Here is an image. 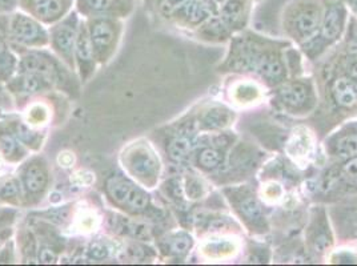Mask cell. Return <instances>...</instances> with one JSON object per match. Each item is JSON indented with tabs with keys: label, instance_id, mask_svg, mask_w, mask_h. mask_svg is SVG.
I'll return each instance as SVG.
<instances>
[{
	"label": "cell",
	"instance_id": "obj_36",
	"mask_svg": "<svg viewBox=\"0 0 357 266\" xmlns=\"http://www.w3.org/2000/svg\"><path fill=\"white\" fill-rule=\"evenodd\" d=\"M283 187L279 185V184H276V182H269L268 185H266V187L263 188V196H264V198H266L267 201H272V203L280 200L282 196H283Z\"/></svg>",
	"mask_w": 357,
	"mask_h": 266
},
{
	"label": "cell",
	"instance_id": "obj_40",
	"mask_svg": "<svg viewBox=\"0 0 357 266\" xmlns=\"http://www.w3.org/2000/svg\"><path fill=\"white\" fill-rule=\"evenodd\" d=\"M19 8V0H0V13H11Z\"/></svg>",
	"mask_w": 357,
	"mask_h": 266
},
{
	"label": "cell",
	"instance_id": "obj_20",
	"mask_svg": "<svg viewBox=\"0 0 357 266\" xmlns=\"http://www.w3.org/2000/svg\"><path fill=\"white\" fill-rule=\"evenodd\" d=\"M253 3V0H227L219 7V16L232 32L243 30L248 24Z\"/></svg>",
	"mask_w": 357,
	"mask_h": 266
},
{
	"label": "cell",
	"instance_id": "obj_21",
	"mask_svg": "<svg viewBox=\"0 0 357 266\" xmlns=\"http://www.w3.org/2000/svg\"><path fill=\"white\" fill-rule=\"evenodd\" d=\"M314 141L312 133L304 127L295 128L285 144L287 155L298 164L305 165L312 157Z\"/></svg>",
	"mask_w": 357,
	"mask_h": 266
},
{
	"label": "cell",
	"instance_id": "obj_14",
	"mask_svg": "<svg viewBox=\"0 0 357 266\" xmlns=\"http://www.w3.org/2000/svg\"><path fill=\"white\" fill-rule=\"evenodd\" d=\"M244 63H247V68L256 71L268 83L284 81L285 68L280 55L276 51L248 49L244 56Z\"/></svg>",
	"mask_w": 357,
	"mask_h": 266
},
{
	"label": "cell",
	"instance_id": "obj_30",
	"mask_svg": "<svg viewBox=\"0 0 357 266\" xmlns=\"http://www.w3.org/2000/svg\"><path fill=\"white\" fill-rule=\"evenodd\" d=\"M231 99L240 105L257 103L261 99V89L251 81H240L231 89Z\"/></svg>",
	"mask_w": 357,
	"mask_h": 266
},
{
	"label": "cell",
	"instance_id": "obj_13",
	"mask_svg": "<svg viewBox=\"0 0 357 266\" xmlns=\"http://www.w3.org/2000/svg\"><path fill=\"white\" fill-rule=\"evenodd\" d=\"M99 67L100 65L96 59L93 45L91 43L86 20L82 17L76 45H75V71L79 77L80 84L86 86L95 76Z\"/></svg>",
	"mask_w": 357,
	"mask_h": 266
},
{
	"label": "cell",
	"instance_id": "obj_7",
	"mask_svg": "<svg viewBox=\"0 0 357 266\" xmlns=\"http://www.w3.org/2000/svg\"><path fill=\"white\" fill-rule=\"evenodd\" d=\"M84 20L98 63L100 67H105L115 59L119 51L126 20L115 17H89Z\"/></svg>",
	"mask_w": 357,
	"mask_h": 266
},
{
	"label": "cell",
	"instance_id": "obj_37",
	"mask_svg": "<svg viewBox=\"0 0 357 266\" xmlns=\"http://www.w3.org/2000/svg\"><path fill=\"white\" fill-rule=\"evenodd\" d=\"M89 253L92 258L100 260V258L107 257V254L109 253V248L105 247L102 241H95V242L92 241L89 245Z\"/></svg>",
	"mask_w": 357,
	"mask_h": 266
},
{
	"label": "cell",
	"instance_id": "obj_4",
	"mask_svg": "<svg viewBox=\"0 0 357 266\" xmlns=\"http://www.w3.org/2000/svg\"><path fill=\"white\" fill-rule=\"evenodd\" d=\"M323 14V0H291L284 8V31L295 42L305 45L320 30Z\"/></svg>",
	"mask_w": 357,
	"mask_h": 266
},
{
	"label": "cell",
	"instance_id": "obj_17",
	"mask_svg": "<svg viewBox=\"0 0 357 266\" xmlns=\"http://www.w3.org/2000/svg\"><path fill=\"white\" fill-rule=\"evenodd\" d=\"M311 222L307 229V242L310 249L316 254H326L333 245V236L329 228L326 210L316 208L312 210Z\"/></svg>",
	"mask_w": 357,
	"mask_h": 266
},
{
	"label": "cell",
	"instance_id": "obj_44",
	"mask_svg": "<svg viewBox=\"0 0 357 266\" xmlns=\"http://www.w3.org/2000/svg\"><path fill=\"white\" fill-rule=\"evenodd\" d=\"M213 1H215V3H216V4H218V6H219V7H220V6H222V4H223V3H225V1H227V0H213Z\"/></svg>",
	"mask_w": 357,
	"mask_h": 266
},
{
	"label": "cell",
	"instance_id": "obj_34",
	"mask_svg": "<svg viewBox=\"0 0 357 266\" xmlns=\"http://www.w3.org/2000/svg\"><path fill=\"white\" fill-rule=\"evenodd\" d=\"M329 261L333 264H357V253L351 249L332 251Z\"/></svg>",
	"mask_w": 357,
	"mask_h": 266
},
{
	"label": "cell",
	"instance_id": "obj_15",
	"mask_svg": "<svg viewBox=\"0 0 357 266\" xmlns=\"http://www.w3.org/2000/svg\"><path fill=\"white\" fill-rule=\"evenodd\" d=\"M278 99L291 114L307 112L314 104L312 87L300 80L283 81L278 89Z\"/></svg>",
	"mask_w": 357,
	"mask_h": 266
},
{
	"label": "cell",
	"instance_id": "obj_45",
	"mask_svg": "<svg viewBox=\"0 0 357 266\" xmlns=\"http://www.w3.org/2000/svg\"><path fill=\"white\" fill-rule=\"evenodd\" d=\"M1 160H3V159H1V156H0V162H1Z\"/></svg>",
	"mask_w": 357,
	"mask_h": 266
},
{
	"label": "cell",
	"instance_id": "obj_28",
	"mask_svg": "<svg viewBox=\"0 0 357 266\" xmlns=\"http://www.w3.org/2000/svg\"><path fill=\"white\" fill-rule=\"evenodd\" d=\"M196 31L202 39L207 40H223L224 38H229L234 33L224 24L219 14L211 16L208 20L204 22L200 27H197Z\"/></svg>",
	"mask_w": 357,
	"mask_h": 266
},
{
	"label": "cell",
	"instance_id": "obj_5",
	"mask_svg": "<svg viewBox=\"0 0 357 266\" xmlns=\"http://www.w3.org/2000/svg\"><path fill=\"white\" fill-rule=\"evenodd\" d=\"M105 194L111 207L128 216L144 214L151 208L149 189L126 173L112 175L105 180Z\"/></svg>",
	"mask_w": 357,
	"mask_h": 266
},
{
	"label": "cell",
	"instance_id": "obj_27",
	"mask_svg": "<svg viewBox=\"0 0 357 266\" xmlns=\"http://www.w3.org/2000/svg\"><path fill=\"white\" fill-rule=\"evenodd\" d=\"M0 204L17 209L24 208L22 185L17 175L0 178Z\"/></svg>",
	"mask_w": 357,
	"mask_h": 266
},
{
	"label": "cell",
	"instance_id": "obj_6",
	"mask_svg": "<svg viewBox=\"0 0 357 266\" xmlns=\"http://www.w3.org/2000/svg\"><path fill=\"white\" fill-rule=\"evenodd\" d=\"M16 175L22 185L24 208L39 207L52 184V171L47 159L39 153L30 155L19 164Z\"/></svg>",
	"mask_w": 357,
	"mask_h": 266
},
{
	"label": "cell",
	"instance_id": "obj_9",
	"mask_svg": "<svg viewBox=\"0 0 357 266\" xmlns=\"http://www.w3.org/2000/svg\"><path fill=\"white\" fill-rule=\"evenodd\" d=\"M225 196L234 210L236 212L238 219L244 222L251 230L256 233L267 232L268 225L264 212L256 196L248 188L240 187L225 189Z\"/></svg>",
	"mask_w": 357,
	"mask_h": 266
},
{
	"label": "cell",
	"instance_id": "obj_39",
	"mask_svg": "<svg viewBox=\"0 0 357 266\" xmlns=\"http://www.w3.org/2000/svg\"><path fill=\"white\" fill-rule=\"evenodd\" d=\"M11 51H14V49L10 47V43H8V40H7L6 35H4L3 27L0 24V58L7 55V54H10Z\"/></svg>",
	"mask_w": 357,
	"mask_h": 266
},
{
	"label": "cell",
	"instance_id": "obj_19",
	"mask_svg": "<svg viewBox=\"0 0 357 266\" xmlns=\"http://www.w3.org/2000/svg\"><path fill=\"white\" fill-rule=\"evenodd\" d=\"M30 155V149L22 144L15 133L8 127L7 121L0 120V156L3 162L10 165H19Z\"/></svg>",
	"mask_w": 357,
	"mask_h": 266
},
{
	"label": "cell",
	"instance_id": "obj_26",
	"mask_svg": "<svg viewBox=\"0 0 357 266\" xmlns=\"http://www.w3.org/2000/svg\"><path fill=\"white\" fill-rule=\"evenodd\" d=\"M332 95L336 104L345 109L357 107V81L352 77H340L333 83Z\"/></svg>",
	"mask_w": 357,
	"mask_h": 266
},
{
	"label": "cell",
	"instance_id": "obj_18",
	"mask_svg": "<svg viewBox=\"0 0 357 266\" xmlns=\"http://www.w3.org/2000/svg\"><path fill=\"white\" fill-rule=\"evenodd\" d=\"M11 131L15 133L16 137L22 141L24 147L30 149L31 153H39L45 147L47 132L43 128H36L23 118L13 115L6 118Z\"/></svg>",
	"mask_w": 357,
	"mask_h": 266
},
{
	"label": "cell",
	"instance_id": "obj_10",
	"mask_svg": "<svg viewBox=\"0 0 357 266\" xmlns=\"http://www.w3.org/2000/svg\"><path fill=\"white\" fill-rule=\"evenodd\" d=\"M324 14L320 24V30L313 39H317V45L323 49L326 45L337 42L344 33L349 8L344 0H323Z\"/></svg>",
	"mask_w": 357,
	"mask_h": 266
},
{
	"label": "cell",
	"instance_id": "obj_23",
	"mask_svg": "<svg viewBox=\"0 0 357 266\" xmlns=\"http://www.w3.org/2000/svg\"><path fill=\"white\" fill-rule=\"evenodd\" d=\"M240 244L235 237H209L204 240L199 248L200 253L209 260H224L235 256L238 251Z\"/></svg>",
	"mask_w": 357,
	"mask_h": 266
},
{
	"label": "cell",
	"instance_id": "obj_31",
	"mask_svg": "<svg viewBox=\"0 0 357 266\" xmlns=\"http://www.w3.org/2000/svg\"><path fill=\"white\" fill-rule=\"evenodd\" d=\"M30 102L31 104L29 103L27 107V112L24 114L23 118H26L31 125L36 128H43L51 120V109L45 103V100L35 97V99H31Z\"/></svg>",
	"mask_w": 357,
	"mask_h": 266
},
{
	"label": "cell",
	"instance_id": "obj_16",
	"mask_svg": "<svg viewBox=\"0 0 357 266\" xmlns=\"http://www.w3.org/2000/svg\"><path fill=\"white\" fill-rule=\"evenodd\" d=\"M6 86L17 102H27L55 91L52 84L45 79L30 72H16L15 76L6 83Z\"/></svg>",
	"mask_w": 357,
	"mask_h": 266
},
{
	"label": "cell",
	"instance_id": "obj_22",
	"mask_svg": "<svg viewBox=\"0 0 357 266\" xmlns=\"http://www.w3.org/2000/svg\"><path fill=\"white\" fill-rule=\"evenodd\" d=\"M331 156L349 160L357 156V125H347L327 141Z\"/></svg>",
	"mask_w": 357,
	"mask_h": 266
},
{
	"label": "cell",
	"instance_id": "obj_35",
	"mask_svg": "<svg viewBox=\"0 0 357 266\" xmlns=\"http://www.w3.org/2000/svg\"><path fill=\"white\" fill-rule=\"evenodd\" d=\"M19 209L8 205L0 204V226H10L14 225L17 217Z\"/></svg>",
	"mask_w": 357,
	"mask_h": 266
},
{
	"label": "cell",
	"instance_id": "obj_25",
	"mask_svg": "<svg viewBox=\"0 0 357 266\" xmlns=\"http://www.w3.org/2000/svg\"><path fill=\"white\" fill-rule=\"evenodd\" d=\"M194 237L184 230L169 233L162 241V251L176 260H184L194 248Z\"/></svg>",
	"mask_w": 357,
	"mask_h": 266
},
{
	"label": "cell",
	"instance_id": "obj_42",
	"mask_svg": "<svg viewBox=\"0 0 357 266\" xmlns=\"http://www.w3.org/2000/svg\"><path fill=\"white\" fill-rule=\"evenodd\" d=\"M344 1L347 3L348 8H349V10H352V11H354V14H356L357 15V0H344Z\"/></svg>",
	"mask_w": 357,
	"mask_h": 266
},
{
	"label": "cell",
	"instance_id": "obj_46",
	"mask_svg": "<svg viewBox=\"0 0 357 266\" xmlns=\"http://www.w3.org/2000/svg\"><path fill=\"white\" fill-rule=\"evenodd\" d=\"M253 1H257V0H253Z\"/></svg>",
	"mask_w": 357,
	"mask_h": 266
},
{
	"label": "cell",
	"instance_id": "obj_24",
	"mask_svg": "<svg viewBox=\"0 0 357 266\" xmlns=\"http://www.w3.org/2000/svg\"><path fill=\"white\" fill-rule=\"evenodd\" d=\"M234 121V114L223 105H211L199 115L200 131H222Z\"/></svg>",
	"mask_w": 357,
	"mask_h": 266
},
{
	"label": "cell",
	"instance_id": "obj_8",
	"mask_svg": "<svg viewBox=\"0 0 357 266\" xmlns=\"http://www.w3.org/2000/svg\"><path fill=\"white\" fill-rule=\"evenodd\" d=\"M82 16L71 11L64 19L48 27L50 49L59 58L70 70L75 71V45L79 33Z\"/></svg>",
	"mask_w": 357,
	"mask_h": 266
},
{
	"label": "cell",
	"instance_id": "obj_43",
	"mask_svg": "<svg viewBox=\"0 0 357 266\" xmlns=\"http://www.w3.org/2000/svg\"><path fill=\"white\" fill-rule=\"evenodd\" d=\"M351 75H352V79H355L357 81V63L352 65V70H351Z\"/></svg>",
	"mask_w": 357,
	"mask_h": 266
},
{
	"label": "cell",
	"instance_id": "obj_1",
	"mask_svg": "<svg viewBox=\"0 0 357 266\" xmlns=\"http://www.w3.org/2000/svg\"><path fill=\"white\" fill-rule=\"evenodd\" d=\"M17 55V72L39 75L51 83L55 91L68 93L70 96L77 95L82 86L77 75L70 70L50 48L30 49Z\"/></svg>",
	"mask_w": 357,
	"mask_h": 266
},
{
	"label": "cell",
	"instance_id": "obj_33",
	"mask_svg": "<svg viewBox=\"0 0 357 266\" xmlns=\"http://www.w3.org/2000/svg\"><path fill=\"white\" fill-rule=\"evenodd\" d=\"M191 1L192 0H152L156 13L168 22H174L175 16Z\"/></svg>",
	"mask_w": 357,
	"mask_h": 266
},
{
	"label": "cell",
	"instance_id": "obj_29",
	"mask_svg": "<svg viewBox=\"0 0 357 266\" xmlns=\"http://www.w3.org/2000/svg\"><path fill=\"white\" fill-rule=\"evenodd\" d=\"M223 153L213 147H202L195 155V164L204 172H213L222 166Z\"/></svg>",
	"mask_w": 357,
	"mask_h": 266
},
{
	"label": "cell",
	"instance_id": "obj_38",
	"mask_svg": "<svg viewBox=\"0 0 357 266\" xmlns=\"http://www.w3.org/2000/svg\"><path fill=\"white\" fill-rule=\"evenodd\" d=\"M15 233L14 225L10 226H0V249L13 238Z\"/></svg>",
	"mask_w": 357,
	"mask_h": 266
},
{
	"label": "cell",
	"instance_id": "obj_11",
	"mask_svg": "<svg viewBox=\"0 0 357 266\" xmlns=\"http://www.w3.org/2000/svg\"><path fill=\"white\" fill-rule=\"evenodd\" d=\"M139 0H75V11L83 19L115 17L127 20L137 10Z\"/></svg>",
	"mask_w": 357,
	"mask_h": 266
},
{
	"label": "cell",
	"instance_id": "obj_3",
	"mask_svg": "<svg viewBox=\"0 0 357 266\" xmlns=\"http://www.w3.org/2000/svg\"><path fill=\"white\" fill-rule=\"evenodd\" d=\"M0 24L16 54L50 48L48 27L19 8L11 13H0Z\"/></svg>",
	"mask_w": 357,
	"mask_h": 266
},
{
	"label": "cell",
	"instance_id": "obj_2",
	"mask_svg": "<svg viewBox=\"0 0 357 266\" xmlns=\"http://www.w3.org/2000/svg\"><path fill=\"white\" fill-rule=\"evenodd\" d=\"M119 164L123 172L152 191L159 185L163 173V164L152 143L144 139H135L126 144L119 153Z\"/></svg>",
	"mask_w": 357,
	"mask_h": 266
},
{
	"label": "cell",
	"instance_id": "obj_41",
	"mask_svg": "<svg viewBox=\"0 0 357 266\" xmlns=\"http://www.w3.org/2000/svg\"><path fill=\"white\" fill-rule=\"evenodd\" d=\"M344 171L348 176L357 178V156L348 160V163L345 164V166H344Z\"/></svg>",
	"mask_w": 357,
	"mask_h": 266
},
{
	"label": "cell",
	"instance_id": "obj_32",
	"mask_svg": "<svg viewBox=\"0 0 357 266\" xmlns=\"http://www.w3.org/2000/svg\"><path fill=\"white\" fill-rule=\"evenodd\" d=\"M194 141L190 136L181 134L178 136L176 139H174L168 147V153L171 156L172 160L175 162H181L185 157H188L192 150H194Z\"/></svg>",
	"mask_w": 357,
	"mask_h": 266
},
{
	"label": "cell",
	"instance_id": "obj_12",
	"mask_svg": "<svg viewBox=\"0 0 357 266\" xmlns=\"http://www.w3.org/2000/svg\"><path fill=\"white\" fill-rule=\"evenodd\" d=\"M19 10L51 27L75 10V0H19Z\"/></svg>",
	"mask_w": 357,
	"mask_h": 266
}]
</instances>
